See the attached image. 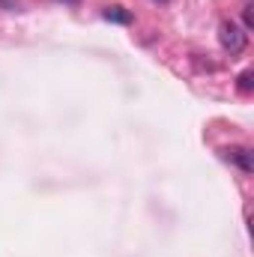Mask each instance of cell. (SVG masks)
I'll return each mask as SVG.
<instances>
[{"label": "cell", "instance_id": "cell-6", "mask_svg": "<svg viewBox=\"0 0 254 257\" xmlns=\"http://www.w3.org/2000/svg\"><path fill=\"white\" fill-rule=\"evenodd\" d=\"M63 3H75V0H63Z\"/></svg>", "mask_w": 254, "mask_h": 257}, {"label": "cell", "instance_id": "cell-5", "mask_svg": "<svg viewBox=\"0 0 254 257\" xmlns=\"http://www.w3.org/2000/svg\"><path fill=\"white\" fill-rule=\"evenodd\" d=\"M153 3H171V0H153Z\"/></svg>", "mask_w": 254, "mask_h": 257}, {"label": "cell", "instance_id": "cell-3", "mask_svg": "<svg viewBox=\"0 0 254 257\" xmlns=\"http://www.w3.org/2000/svg\"><path fill=\"white\" fill-rule=\"evenodd\" d=\"M230 159H236L242 171H251V156H248V150H230Z\"/></svg>", "mask_w": 254, "mask_h": 257}, {"label": "cell", "instance_id": "cell-1", "mask_svg": "<svg viewBox=\"0 0 254 257\" xmlns=\"http://www.w3.org/2000/svg\"><path fill=\"white\" fill-rule=\"evenodd\" d=\"M218 45H221L227 54H242L245 45H248L245 27H239L233 18H224V21L218 24Z\"/></svg>", "mask_w": 254, "mask_h": 257}, {"label": "cell", "instance_id": "cell-2", "mask_svg": "<svg viewBox=\"0 0 254 257\" xmlns=\"http://www.w3.org/2000/svg\"><path fill=\"white\" fill-rule=\"evenodd\" d=\"M102 15H105V21H114V24H132V15L123 6H108Z\"/></svg>", "mask_w": 254, "mask_h": 257}, {"label": "cell", "instance_id": "cell-4", "mask_svg": "<svg viewBox=\"0 0 254 257\" xmlns=\"http://www.w3.org/2000/svg\"><path fill=\"white\" fill-rule=\"evenodd\" d=\"M251 78H254V75L248 72V69H245V72L239 75V90H242V93H251V87H254V81H251Z\"/></svg>", "mask_w": 254, "mask_h": 257}]
</instances>
